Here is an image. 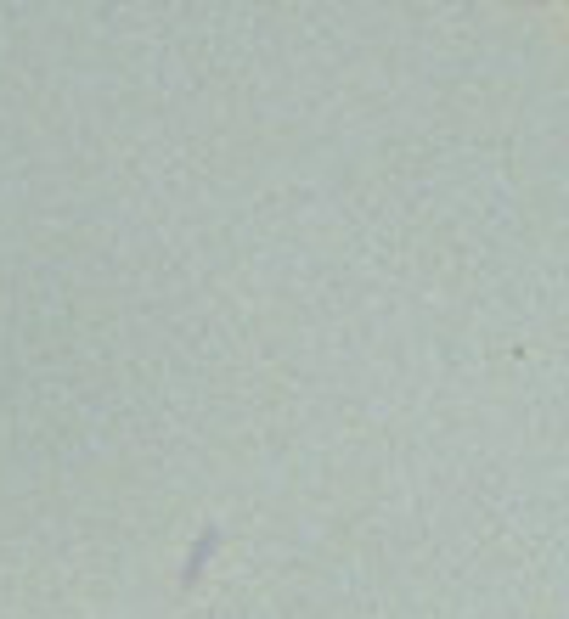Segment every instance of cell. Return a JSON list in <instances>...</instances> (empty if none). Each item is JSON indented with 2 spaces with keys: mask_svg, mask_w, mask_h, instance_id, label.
<instances>
[{
  "mask_svg": "<svg viewBox=\"0 0 569 619\" xmlns=\"http://www.w3.org/2000/svg\"><path fill=\"white\" fill-rule=\"evenodd\" d=\"M215 552H220V524H203L198 541H192V552H186V563H181V586H186V591L203 580V569H209V558H215Z\"/></svg>",
  "mask_w": 569,
  "mask_h": 619,
  "instance_id": "obj_1",
  "label": "cell"
}]
</instances>
